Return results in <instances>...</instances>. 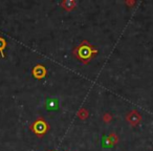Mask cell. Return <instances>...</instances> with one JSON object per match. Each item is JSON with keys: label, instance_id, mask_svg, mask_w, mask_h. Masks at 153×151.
<instances>
[{"label": "cell", "instance_id": "cell-3", "mask_svg": "<svg viewBox=\"0 0 153 151\" xmlns=\"http://www.w3.org/2000/svg\"><path fill=\"white\" fill-rule=\"evenodd\" d=\"M45 108L47 109V110H58L60 107V100L58 98H55V97H53V98H48L46 99V101H45Z\"/></svg>", "mask_w": 153, "mask_h": 151}, {"label": "cell", "instance_id": "cell-4", "mask_svg": "<svg viewBox=\"0 0 153 151\" xmlns=\"http://www.w3.org/2000/svg\"><path fill=\"white\" fill-rule=\"evenodd\" d=\"M46 74H47L46 68H45V66L41 65V64L36 65L34 67V69H33V76L38 80L43 79V78L46 76Z\"/></svg>", "mask_w": 153, "mask_h": 151}, {"label": "cell", "instance_id": "cell-6", "mask_svg": "<svg viewBox=\"0 0 153 151\" xmlns=\"http://www.w3.org/2000/svg\"><path fill=\"white\" fill-rule=\"evenodd\" d=\"M104 142L108 143V146H112V145H115L117 143V135H115V133H111L109 134L108 136H106V138H104Z\"/></svg>", "mask_w": 153, "mask_h": 151}, {"label": "cell", "instance_id": "cell-2", "mask_svg": "<svg viewBox=\"0 0 153 151\" xmlns=\"http://www.w3.org/2000/svg\"><path fill=\"white\" fill-rule=\"evenodd\" d=\"M30 129L33 130V132H34L37 136H42V135H44L47 132V130L49 129V126H48V124L45 122L44 119L38 118V119L32 124Z\"/></svg>", "mask_w": 153, "mask_h": 151}, {"label": "cell", "instance_id": "cell-5", "mask_svg": "<svg viewBox=\"0 0 153 151\" xmlns=\"http://www.w3.org/2000/svg\"><path fill=\"white\" fill-rule=\"evenodd\" d=\"M140 119H142L140 115L137 112V111H135V110H132L131 112H129V115H128L127 118H126V120H127V121L129 122V123L131 124L132 126L137 125V124L140 123Z\"/></svg>", "mask_w": 153, "mask_h": 151}, {"label": "cell", "instance_id": "cell-8", "mask_svg": "<svg viewBox=\"0 0 153 151\" xmlns=\"http://www.w3.org/2000/svg\"><path fill=\"white\" fill-rule=\"evenodd\" d=\"M78 115L80 117V119H86L87 118V115H88V112L85 110V109H82V110H80L79 111V113H78Z\"/></svg>", "mask_w": 153, "mask_h": 151}, {"label": "cell", "instance_id": "cell-1", "mask_svg": "<svg viewBox=\"0 0 153 151\" xmlns=\"http://www.w3.org/2000/svg\"><path fill=\"white\" fill-rule=\"evenodd\" d=\"M97 53H98V51L86 40L82 41V42L74 49V57L79 60V61H81L83 64H87Z\"/></svg>", "mask_w": 153, "mask_h": 151}, {"label": "cell", "instance_id": "cell-7", "mask_svg": "<svg viewBox=\"0 0 153 151\" xmlns=\"http://www.w3.org/2000/svg\"><path fill=\"white\" fill-rule=\"evenodd\" d=\"M5 46H7V41H5L2 37H0V54H1L2 58L5 57L4 54H3V49L5 48Z\"/></svg>", "mask_w": 153, "mask_h": 151}]
</instances>
